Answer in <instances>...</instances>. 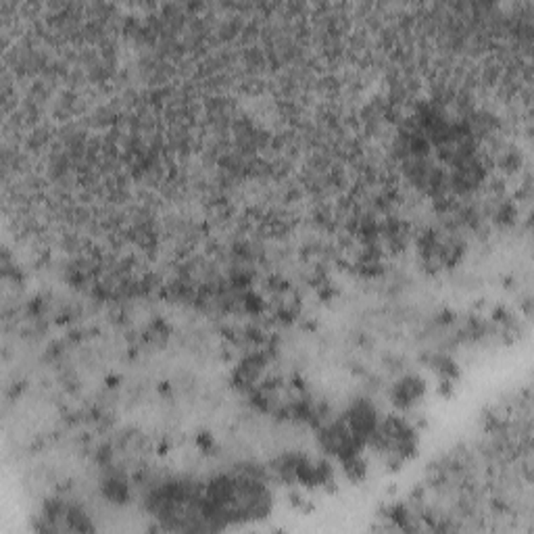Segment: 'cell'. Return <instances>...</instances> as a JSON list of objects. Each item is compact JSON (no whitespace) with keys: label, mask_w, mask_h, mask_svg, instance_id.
I'll use <instances>...</instances> for the list:
<instances>
[{"label":"cell","mask_w":534,"mask_h":534,"mask_svg":"<svg viewBox=\"0 0 534 534\" xmlns=\"http://www.w3.org/2000/svg\"><path fill=\"white\" fill-rule=\"evenodd\" d=\"M424 393V382L420 378H405L395 388V403L397 405H409Z\"/></svg>","instance_id":"cell-1"}]
</instances>
